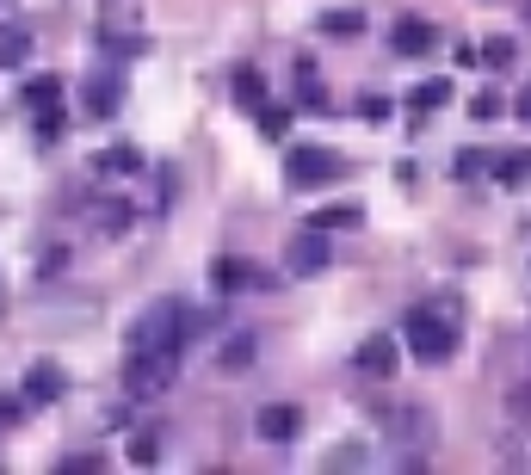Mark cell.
Segmentation results:
<instances>
[{
  "mask_svg": "<svg viewBox=\"0 0 531 475\" xmlns=\"http://www.w3.org/2000/svg\"><path fill=\"white\" fill-rule=\"evenodd\" d=\"M322 31H328V38H359V31H365V13H359V7H334V13H322Z\"/></svg>",
  "mask_w": 531,
  "mask_h": 475,
  "instance_id": "15",
  "label": "cell"
},
{
  "mask_svg": "<svg viewBox=\"0 0 531 475\" xmlns=\"http://www.w3.org/2000/svg\"><path fill=\"white\" fill-rule=\"evenodd\" d=\"M328 260H334V253H328V229H309V235H297V241L285 247V266H291L297 278H315Z\"/></svg>",
  "mask_w": 531,
  "mask_h": 475,
  "instance_id": "6",
  "label": "cell"
},
{
  "mask_svg": "<svg viewBox=\"0 0 531 475\" xmlns=\"http://www.w3.org/2000/svg\"><path fill=\"white\" fill-rule=\"evenodd\" d=\"M501 112H507V99L494 93V87H488V93H476V105H470V118H482V124H494Z\"/></svg>",
  "mask_w": 531,
  "mask_h": 475,
  "instance_id": "21",
  "label": "cell"
},
{
  "mask_svg": "<svg viewBox=\"0 0 531 475\" xmlns=\"http://www.w3.org/2000/svg\"><path fill=\"white\" fill-rule=\"evenodd\" d=\"M254 432L266 438V445H291V438L303 432V408H291V401H266L260 420H254Z\"/></svg>",
  "mask_w": 531,
  "mask_h": 475,
  "instance_id": "5",
  "label": "cell"
},
{
  "mask_svg": "<svg viewBox=\"0 0 531 475\" xmlns=\"http://www.w3.org/2000/svg\"><path fill=\"white\" fill-rule=\"evenodd\" d=\"M445 38H439V25L433 19H396V31H389V50L396 56H433Z\"/></svg>",
  "mask_w": 531,
  "mask_h": 475,
  "instance_id": "4",
  "label": "cell"
},
{
  "mask_svg": "<svg viewBox=\"0 0 531 475\" xmlns=\"http://www.w3.org/2000/svg\"><path fill=\"white\" fill-rule=\"evenodd\" d=\"M396 358H402L396 352V334H371L359 352H352V364H359L365 377H389V371H396Z\"/></svg>",
  "mask_w": 531,
  "mask_h": 475,
  "instance_id": "7",
  "label": "cell"
},
{
  "mask_svg": "<svg viewBox=\"0 0 531 475\" xmlns=\"http://www.w3.org/2000/svg\"><path fill=\"white\" fill-rule=\"evenodd\" d=\"M62 266H68V253H62V247H50V253H44V260H38V278H56Z\"/></svg>",
  "mask_w": 531,
  "mask_h": 475,
  "instance_id": "30",
  "label": "cell"
},
{
  "mask_svg": "<svg viewBox=\"0 0 531 475\" xmlns=\"http://www.w3.org/2000/svg\"><path fill=\"white\" fill-rule=\"evenodd\" d=\"M173 371H180V352L173 346H136L124 358V389L130 395H161L173 383Z\"/></svg>",
  "mask_w": 531,
  "mask_h": 475,
  "instance_id": "2",
  "label": "cell"
},
{
  "mask_svg": "<svg viewBox=\"0 0 531 475\" xmlns=\"http://www.w3.org/2000/svg\"><path fill=\"white\" fill-rule=\"evenodd\" d=\"M19 414H25V395H0V420H7V426H13Z\"/></svg>",
  "mask_w": 531,
  "mask_h": 475,
  "instance_id": "31",
  "label": "cell"
},
{
  "mask_svg": "<svg viewBox=\"0 0 531 475\" xmlns=\"http://www.w3.org/2000/svg\"><path fill=\"white\" fill-rule=\"evenodd\" d=\"M402 340L420 364H451L457 358V327L439 315V309H408L402 315Z\"/></svg>",
  "mask_w": 531,
  "mask_h": 475,
  "instance_id": "1",
  "label": "cell"
},
{
  "mask_svg": "<svg viewBox=\"0 0 531 475\" xmlns=\"http://www.w3.org/2000/svg\"><path fill=\"white\" fill-rule=\"evenodd\" d=\"M476 56H482L476 68H494V75H501V68H513V56H519V44H513V38H488V44H482Z\"/></svg>",
  "mask_w": 531,
  "mask_h": 475,
  "instance_id": "16",
  "label": "cell"
},
{
  "mask_svg": "<svg viewBox=\"0 0 531 475\" xmlns=\"http://www.w3.org/2000/svg\"><path fill=\"white\" fill-rule=\"evenodd\" d=\"M143 161H136V149H105L99 155V173H136Z\"/></svg>",
  "mask_w": 531,
  "mask_h": 475,
  "instance_id": "19",
  "label": "cell"
},
{
  "mask_svg": "<svg viewBox=\"0 0 531 475\" xmlns=\"http://www.w3.org/2000/svg\"><path fill=\"white\" fill-rule=\"evenodd\" d=\"M235 105H241V112H260V105H266V75H260V68H235Z\"/></svg>",
  "mask_w": 531,
  "mask_h": 475,
  "instance_id": "11",
  "label": "cell"
},
{
  "mask_svg": "<svg viewBox=\"0 0 531 475\" xmlns=\"http://www.w3.org/2000/svg\"><path fill=\"white\" fill-rule=\"evenodd\" d=\"M99 210H105V235L130 229V204H118V198H112V204H99Z\"/></svg>",
  "mask_w": 531,
  "mask_h": 475,
  "instance_id": "25",
  "label": "cell"
},
{
  "mask_svg": "<svg viewBox=\"0 0 531 475\" xmlns=\"http://www.w3.org/2000/svg\"><path fill=\"white\" fill-rule=\"evenodd\" d=\"M402 105H408V112H439V105H451V81H445V75L420 81V87H414V93H408Z\"/></svg>",
  "mask_w": 531,
  "mask_h": 475,
  "instance_id": "12",
  "label": "cell"
},
{
  "mask_svg": "<svg viewBox=\"0 0 531 475\" xmlns=\"http://www.w3.org/2000/svg\"><path fill=\"white\" fill-rule=\"evenodd\" d=\"M488 167V155H476V149H464V155H457V179H476Z\"/></svg>",
  "mask_w": 531,
  "mask_h": 475,
  "instance_id": "28",
  "label": "cell"
},
{
  "mask_svg": "<svg viewBox=\"0 0 531 475\" xmlns=\"http://www.w3.org/2000/svg\"><path fill=\"white\" fill-rule=\"evenodd\" d=\"M260 130L278 142V136H285L291 130V112H285V105H260Z\"/></svg>",
  "mask_w": 531,
  "mask_h": 475,
  "instance_id": "23",
  "label": "cell"
},
{
  "mask_svg": "<svg viewBox=\"0 0 531 475\" xmlns=\"http://www.w3.org/2000/svg\"><path fill=\"white\" fill-rule=\"evenodd\" d=\"M31 62V31L25 25H0V68Z\"/></svg>",
  "mask_w": 531,
  "mask_h": 475,
  "instance_id": "13",
  "label": "cell"
},
{
  "mask_svg": "<svg viewBox=\"0 0 531 475\" xmlns=\"http://www.w3.org/2000/svg\"><path fill=\"white\" fill-rule=\"evenodd\" d=\"M56 469H62V475H93V469H99V457H87V451H81V457H62Z\"/></svg>",
  "mask_w": 531,
  "mask_h": 475,
  "instance_id": "29",
  "label": "cell"
},
{
  "mask_svg": "<svg viewBox=\"0 0 531 475\" xmlns=\"http://www.w3.org/2000/svg\"><path fill=\"white\" fill-rule=\"evenodd\" d=\"M365 223V210L359 204H328V210H315L309 216V229H359Z\"/></svg>",
  "mask_w": 531,
  "mask_h": 475,
  "instance_id": "14",
  "label": "cell"
},
{
  "mask_svg": "<svg viewBox=\"0 0 531 475\" xmlns=\"http://www.w3.org/2000/svg\"><path fill=\"white\" fill-rule=\"evenodd\" d=\"M56 93H62V81H56V75L25 81V105H38V112H44V105H56Z\"/></svg>",
  "mask_w": 531,
  "mask_h": 475,
  "instance_id": "18",
  "label": "cell"
},
{
  "mask_svg": "<svg viewBox=\"0 0 531 475\" xmlns=\"http://www.w3.org/2000/svg\"><path fill=\"white\" fill-rule=\"evenodd\" d=\"M525 19H531V0H525Z\"/></svg>",
  "mask_w": 531,
  "mask_h": 475,
  "instance_id": "34",
  "label": "cell"
},
{
  "mask_svg": "<svg viewBox=\"0 0 531 475\" xmlns=\"http://www.w3.org/2000/svg\"><path fill=\"white\" fill-rule=\"evenodd\" d=\"M513 112H519V118H525V124H531V81H525V87H519V99H513Z\"/></svg>",
  "mask_w": 531,
  "mask_h": 475,
  "instance_id": "33",
  "label": "cell"
},
{
  "mask_svg": "<svg viewBox=\"0 0 531 475\" xmlns=\"http://www.w3.org/2000/svg\"><path fill=\"white\" fill-rule=\"evenodd\" d=\"M359 463H365L359 445H334V451H328V469H359Z\"/></svg>",
  "mask_w": 531,
  "mask_h": 475,
  "instance_id": "24",
  "label": "cell"
},
{
  "mask_svg": "<svg viewBox=\"0 0 531 475\" xmlns=\"http://www.w3.org/2000/svg\"><path fill=\"white\" fill-rule=\"evenodd\" d=\"M62 389H68L62 364H31V371H25V401H31V408H44V401H56Z\"/></svg>",
  "mask_w": 531,
  "mask_h": 475,
  "instance_id": "8",
  "label": "cell"
},
{
  "mask_svg": "<svg viewBox=\"0 0 531 475\" xmlns=\"http://www.w3.org/2000/svg\"><path fill=\"white\" fill-rule=\"evenodd\" d=\"M389 112H396V105H389V99H377V93H371V99H359V118H365V124H383Z\"/></svg>",
  "mask_w": 531,
  "mask_h": 475,
  "instance_id": "26",
  "label": "cell"
},
{
  "mask_svg": "<svg viewBox=\"0 0 531 475\" xmlns=\"http://www.w3.org/2000/svg\"><path fill=\"white\" fill-rule=\"evenodd\" d=\"M38 136H44V142L62 136V112H56V105H44V112H38Z\"/></svg>",
  "mask_w": 531,
  "mask_h": 475,
  "instance_id": "27",
  "label": "cell"
},
{
  "mask_svg": "<svg viewBox=\"0 0 531 475\" xmlns=\"http://www.w3.org/2000/svg\"><path fill=\"white\" fill-rule=\"evenodd\" d=\"M155 451H161L155 432H136V438H130V463H136V469H155Z\"/></svg>",
  "mask_w": 531,
  "mask_h": 475,
  "instance_id": "22",
  "label": "cell"
},
{
  "mask_svg": "<svg viewBox=\"0 0 531 475\" xmlns=\"http://www.w3.org/2000/svg\"><path fill=\"white\" fill-rule=\"evenodd\" d=\"M513 414H519V420H531V383H525V389H513Z\"/></svg>",
  "mask_w": 531,
  "mask_h": 475,
  "instance_id": "32",
  "label": "cell"
},
{
  "mask_svg": "<svg viewBox=\"0 0 531 475\" xmlns=\"http://www.w3.org/2000/svg\"><path fill=\"white\" fill-rule=\"evenodd\" d=\"M118 99H124V81H118V75H105V81L93 75V81H87V112H93V118H112Z\"/></svg>",
  "mask_w": 531,
  "mask_h": 475,
  "instance_id": "10",
  "label": "cell"
},
{
  "mask_svg": "<svg viewBox=\"0 0 531 475\" xmlns=\"http://www.w3.org/2000/svg\"><path fill=\"white\" fill-rule=\"evenodd\" d=\"M494 179H501V186H519V179H531V155H507L501 167H494Z\"/></svg>",
  "mask_w": 531,
  "mask_h": 475,
  "instance_id": "20",
  "label": "cell"
},
{
  "mask_svg": "<svg viewBox=\"0 0 531 475\" xmlns=\"http://www.w3.org/2000/svg\"><path fill=\"white\" fill-rule=\"evenodd\" d=\"M254 352H260L254 334H235V340L223 346V371H247V364H254Z\"/></svg>",
  "mask_w": 531,
  "mask_h": 475,
  "instance_id": "17",
  "label": "cell"
},
{
  "mask_svg": "<svg viewBox=\"0 0 531 475\" xmlns=\"http://www.w3.org/2000/svg\"><path fill=\"white\" fill-rule=\"evenodd\" d=\"M210 284H217L223 297H235V290H247V284H272V278H260L254 266H241V260H217V266H210Z\"/></svg>",
  "mask_w": 531,
  "mask_h": 475,
  "instance_id": "9",
  "label": "cell"
},
{
  "mask_svg": "<svg viewBox=\"0 0 531 475\" xmlns=\"http://www.w3.org/2000/svg\"><path fill=\"white\" fill-rule=\"evenodd\" d=\"M346 173V161L334 155V149H315V142H297L291 149V161H285V179L297 192H309V186H328V179H340Z\"/></svg>",
  "mask_w": 531,
  "mask_h": 475,
  "instance_id": "3",
  "label": "cell"
}]
</instances>
